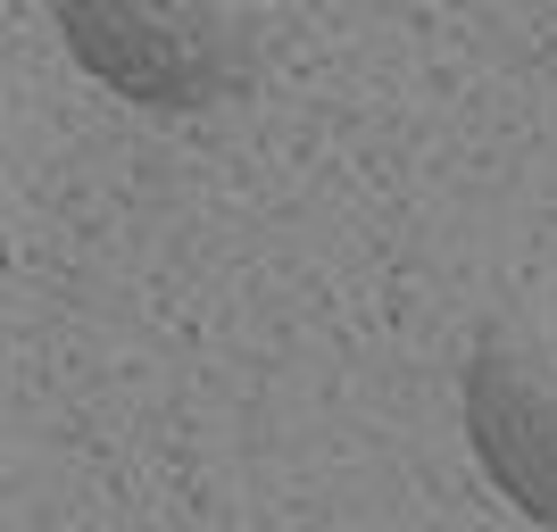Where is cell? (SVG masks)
<instances>
[{
    "mask_svg": "<svg viewBox=\"0 0 557 532\" xmlns=\"http://www.w3.org/2000/svg\"><path fill=\"white\" fill-rule=\"evenodd\" d=\"M59 34L109 92L141 109H209L242 92L275 50V17L258 9H150V0H75L59 9Z\"/></svg>",
    "mask_w": 557,
    "mask_h": 532,
    "instance_id": "1",
    "label": "cell"
},
{
    "mask_svg": "<svg viewBox=\"0 0 557 532\" xmlns=\"http://www.w3.org/2000/svg\"><path fill=\"white\" fill-rule=\"evenodd\" d=\"M466 441L499 499L557 524V275L524 283L466 349Z\"/></svg>",
    "mask_w": 557,
    "mask_h": 532,
    "instance_id": "2",
    "label": "cell"
}]
</instances>
